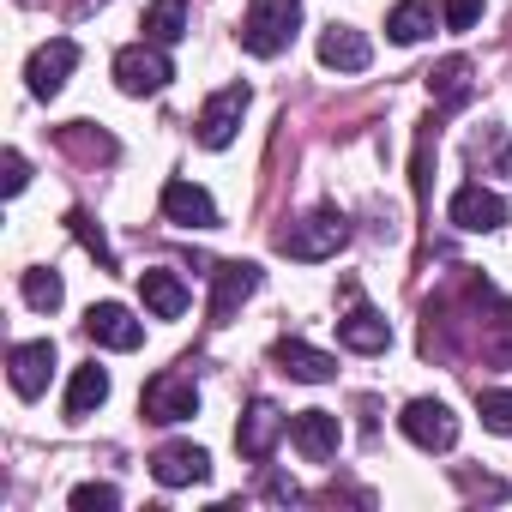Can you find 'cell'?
<instances>
[{"mask_svg":"<svg viewBox=\"0 0 512 512\" xmlns=\"http://www.w3.org/2000/svg\"><path fill=\"white\" fill-rule=\"evenodd\" d=\"M302 31V0H247V19H241V49L247 55H284Z\"/></svg>","mask_w":512,"mask_h":512,"instance_id":"cell-1","label":"cell"},{"mask_svg":"<svg viewBox=\"0 0 512 512\" xmlns=\"http://www.w3.org/2000/svg\"><path fill=\"white\" fill-rule=\"evenodd\" d=\"M344 241H350V217L332 211V205H320V211H308L302 223H290V229L278 235V253H290V260L314 266V260H332Z\"/></svg>","mask_w":512,"mask_h":512,"instance_id":"cell-2","label":"cell"},{"mask_svg":"<svg viewBox=\"0 0 512 512\" xmlns=\"http://www.w3.org/2000/svg\"><path fill=\"white\" fill-rule=\"evenodd\" d=\"M169 79H175V67H169L163 43H151V37L115 55V85H121L127 97H157V91H163Z\"/></svg>","mask_w":512,"mask_h":512,"instance_id":"cell-3","label":"cell"},{"mask_svg":"<svg viewBox=\"0 0 512 512\" xmlns=\"http://www.w3.org/2000/svg\"><path fill=\"white\" fill-rule=\"evenodd\" d=\"M247 103H253V91H247V85H223V91H217V97L199 109V121H193V139H199L205 151H223V145H235Z\"/></svg>","mask_w":512,"mask_h":512,"instance_id":"cell-4","label":"cell"},{"mask_svg":"<svg viewBox=\"0 0 512 512\" xmlns=\"http://www.w3.org/2000/svg\"><path fill=\"white\" fill-rule=\"evenodd\" d=\"M404 440H416L422 452H452L458 446V416L440 404V398H410L404 416H398Z\"/></svg>","mask_w":512,"mask_h":512,"instance_id":"cell-5","label":"cell"},{"mask_svg":"<svg viewBox=\"0 0 512 512\" xmlns=\"http://www.w3.org/2000/svg\"><path fill=\"white\" fill-rule=\"evenodd\" d=\"M139 410H145V422H187V416H199V386L187 374H151Z\"/></svg>","mask_w":512,"mask_h":512,"instance_id":"cell-6","label":"cell"},{"mask_svg":"<svg viewBox=\"0 0 512 512\" xmlns=\"http://www.w3.org/2000/svg\"><path fill=\"white\" fill-rule=\"evenodd\" d=\"M278 434H290V416H284L272 398H253V404H247V416H241V428H235V446H241V458L266 464V458H272V446H278Z\"/></svg>","mask_w":512,"mask_h":512,"instance_id":"cell-7","label":"cell"},{"mask_svg":"<svg viewBox=\"0 0 512 512\" xmlns=\"http://www.w3.org/2000/svg\"><path fill=\"white\" fill-rule=\"evenodd\" d=\"M151 476H157L163 488H193V482L211 476V452L193 446V440H169V446L151 452Z\"/></svg>","mask_w":512,"mask_h":512,"instance_id":"cell-8","label":"cell"},{"mask_svg":"<svg viewBox=\"0 0 512 512\" xmlns=\"http://www.w3.org/2000/svg\"><path fill=\"white\" fill-rule=\"evenodd\" d=\"M7 374H13V392H19V398H43V392H49V374H55V338L13 344Z\"/></svg>","mask_w":512,"mask_h":512,"instance_id":"cell-9","label":"cell"},{"mask_svg":"<svg viewBox=\"0 0 512 512\" xmlns=\"http://www.w3.org/2000/svg\"><path fill=\"white\" fill-rule=\"evenodd\" d=\"M260 290V266L253 260H223L217 272H211V320L223 326V320H235V308Z\"/></svg>","mask_w":512,"mask_h":512,"instance_id":"cell-10","label":"cell"},{"mask_svg":"<svg viewBox=\"0 0 512 512\" xmlns=\"http://www.w3.org/2000/svg\"><path fill=\"white\" fill-rule=\"evenodd\" d=\"M79 67V43L73 37H55V43H43L37 55H31V67H25V85H31V97H55L61 85H67V73Z\"/></svg>","mask_w":512,"mask_h":512,"instance_id":"cell-11","label":"cell"},{"mask_svg":"<svg viewBox=\"0 0 512 512\" xmlns=\"http://www.w3.org/2000/svg\"><path fill=\"white\" fill-rule=\"evenodd\" d=\"M446 217H452L458 229H470V235H488V229H500V223H506V199L470 181V187H458V193H452Z\"/></svg>","mask_w":512,"mask_h":512,"instance_id":"cell-12","label":"cell"},{"mask_svg":"<svg viewBox=\"0 0 512 512\" xmlns=\"http://www.w3.org/2000/svg\"><path fill=\"white\" fill-rule=\"evenodd\" d=\"M85 338L103 344V350H139V344H145V326H139L121 302H97V308L85 314Z\"/></svg>","mask_w":512,"mask_h":512,"instance_id":"cell-13","label":"cell"},{"mask_svg":"<svg viewBox=\"0 0 512 512\" xmlns=\"http://www.w3.org/2000/svg\"><path fill=\"white\" fill-rule=\"evenodd\" d=\"M338 344H344V350H356V356H380V350L392 344V326L380 320V308L356 302V290H350V314L338 320Z\"/></svg>","mask_w":512,"mask_h":512,"instance_id":"cell-14","label":"cell"},{"mask_svg":"<svg viewBox=\"0 0 512 512\" xmlns=\"http://www.w3.org/2000/svg\"><path fill=\"white\" fill-rule=\"evenodd\" d=\"M290 440H296V452H302L308 464H326V458L338 452L344 428H338L332 410H296V416H290Z\"/></svg>","mask_w":512,"mask_h":512,"instance_id":"cell-15","label":"cell"},{"mask_svg":"<svg viewBox=\"0 0 512 512\" xmlns=\"http://www.w3.org/2000/svg\"><path fill=\"white\" fill-rule=\"evenodd\" d=\"M163 217L181 223V229H217V205H211V193H205L199 181H181V175L163 187Z\"/></svg>","mask_w":512,"mask_h":512,"instance_id":"cell-16","label":"cell"},{"mask_svg":"<svg viewBox=\"0 0 512 512\" xmlns=\"http://www.w3.org/2000/svg\"><path fill=\"white\" fill-rule=\"evenodd\" d=\"M272 362H278L290 380H308V386H320V380L338 374V356H326V350H314V344H302V338H278V344H272Z\"/></svg>","mask_w":512,"mask_h":512,"instance_id":"cell-17","label":"cell"},{"mask_svg":"<svg viewBox=\"0 0 512 512\" xmlns=\"http://www.w3.org/2000/svg\"><path fill=\"white\" fill-rule=\"evenodd\" d=\"M320 61H326L332 73H368L374 49H368L362 31H350V25H326V31H320Z\"/></svg>","mask_w":512,"mask_h":512,"instance_id":"cell-18","label":"cell"},{"mask_svg":"<svg viewBox=\"0 0 512 512\" xmlns=\"http://www.w3.org/2000/svg\"><path fill=\"white\" fill-rule=\"evenodd\" d=\"M139 296L157 320H181L187 314V284L175 272H139Z\"/></svg>","mask_w":512,"mask_h":512,"instance_id":"cell-19","label":"cell"},{"mask_svg":"<svg viewBox=\"0 0 512 512\" xmlns=\"http://www.w3.org/2000/svg\"><path fill=\"white\" fill-rule=\"evenodd\" d=\"M103 398H109V368H97V362L73 368V386H67V422H85L91 410H103Z\"/></svg>","mask_w":512,"mask_h":512,"instance_id":"cell-20","label":"cell"},{"mask_svg":"<svg viewBox=\"0 0 512 512\" xmlns=\"http://www.w3.org/2000/svg\"><path fill=\"white\" fill-rule=\"evenodd\" d=\"M428 97H434L440 109H464V103H470V61H464V55L440 61V67L428 73Z\"/></svg>","mask_w":512,"mask_h":512,"instance_id":"cell-21","label":"cell"},{"mask_svg":"<svg viewBox=\"0 0 512 512\" xmlns=\"http://www.w3.org/2000/svg\"><path fill=\"white\" fill-rule=\"evenodd\" d=\"M428 31H434V7H428V0H398V7L386 13V37H392L398 49L422 43Z\"/></svg>","mask_w":512,"mask_h":512,"instance_id":"cell-22","label":"cell"},{"mask_svg":"<svg viewBox=\"0 0 512 512\" xmlns=\"http://www.w3.org/2000/svg\"><path fill=\"white\" fill-rule=\"evenodd\" d=\"M145 37L151 43H181L187 37V0H151V7H145Z\"/></svg>","mask_w":512,"mask_h":512,"instance_id":"cell-23","label":"cell"},{"mask_svg":"<svg viewBox=\"0 0 512 512\" xmlns=\"http://www.w3.org/2000/svg\"><path fill=\"white\" fill-rule=\"evenodd\" d=\"M19 290H25V302H31L37 314H55V308H61V296H67V290H61V278H55V272H43V266H37V272H25V284H19Z\"/></svg>","mask_w":512,"mask_h":512,"instance_id":"cell-24","label":"cell"},{"mask_svg":"<svg viewBox=\"0 0 512 512\" xmlns=\"http://www.w3.org/2000/svg\"><path fill=\"white\" fill-rule=\"evenodd\" d=\"M67 223H73V235L85 241V253H97V266H103V272H115V247L103 241V229H97V217H91V211H73Z\"/></svg>","mask_w":512,"mask_h":512,"instance_id":"cell-25","label":"cell"},{"mask_svg":"<svg viewBox=\"0 0 512 512\" xmlns=\"http://www.w3.org/2000/svg\"><path fill=\"white\" fill-rule=\"evenodd\" d=\"M476 416L488 434H512V392H476Z\"/></svg>","mask_w":512,"mask_h":512,"instance_id":"cell-26","label":"cell"},{"mask_svg":"<svg viewBox=\"0 0 512 512\" xmlns=\"http://www.w3.org/2000/svg\"><path fill=\"white\" fill-rule=\"evenodd\" d=\"M115 506H121L115 482H79L73 488V512H115Z\"/></svg>","mask_w":512,"mask_h":512,"instance_id":"cell-27","label":"cell"},{"mask_svg":"<svg viewBox=\"0 0 512 512\" xmlns=\"http://www.w3.org/2000/svg\"><path fill=\"white\" fill-rule=\"evenodd\" d=\"M79 127H85V121H73V127L61 133V145H73L79 157H115V139H103V133L91 139V133H79Z\"/></svg>","mask_w":512,"mask_h":512,"instance_id":"cell-28","label":"cell"},{"mask_svg":"<svg viewBox=\"0 0 512 512\" xmlns=\"http://www.w3.org/2000/svg\"><path fill=\"white\" fill-rule=\"evenodd\" d=\"M482 7H488V0H446L440 19H446V31H470V25L482 19Z\"/></svg>","mask_w":512,"mask_h":512,"instance_id":"cell-29","label":"cell"},{"mask_svg":"<svg viewBox=\"0 0 512 512\" xmlns=\"http://www.w3.org/2000/svg\"><path fill=\"white\" fill-rule=\"evenodd\" d=\"M0 187H7V193H25V187H31V163H25L19 151L0 157Z\"/></svg>","mask_w":512,"mask_h":512,"instance_id":"cell-30","label":"cell"},{"mask_svg":"<svg viewBox=\"0 0 512 512\" xmlns=\"http://www.w3.org/2000/svg\"><path fill=\"white\" fill-rule=\"evenodd\" d=\"M266 494H272V500H302V488H296L290 476H272V482H266Z\"/></svg>","mask_w":512,"mask_h":512,"instance_id":"cell-31","label":"cell"}]
</instances>
